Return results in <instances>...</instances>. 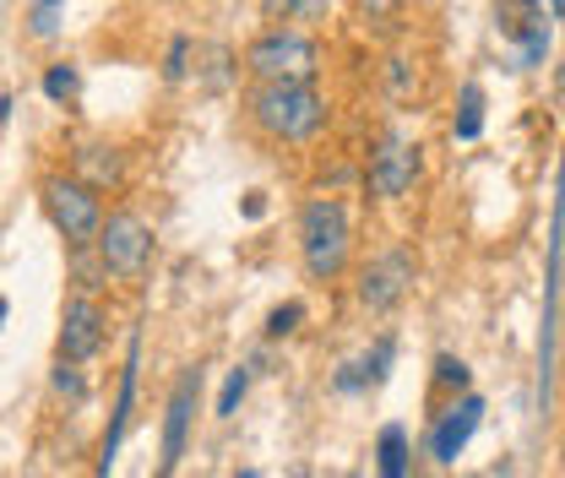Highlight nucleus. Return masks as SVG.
I'll list each match as a JSON object with an SVG mask.
<instances>
[{
  "instance_id": "obj_1",
  "label": "nucleus",
  "mask_w": 565,
  "mask_h": 478,
  "mask_svg": "<svg viewBox=\"0 0 565 478\" xmlns=\"http://www.w3.org/2000/svg\"><path fill=\"white\" fill-rule=\"evenodd\" d=\"M250 120L278 141H310L327 126V98L316 82H262L250 93Z\"/></svg>"
},
{
  "instance_id": "obj_2",
  "label": "nucleus",
  "mask_w": 565,
  "mask_h": 478,
  "mask_svg": "<svg viewBox=\"0 0 565 478\" xmlns=\"http://www.w3.org/2000/svg\"><path fill=\"white\" fill-rule=\"evenodd\" d=\"M349 245H353V229H349L343 202H332V196L305 202V212H299V256H305V273L316 277V283L343 277Z\"/></svg>"
},
{
  "instance_id": "obj_3",
  "label": "nucleus",
  "mask_w": 565,
  "mask_h": 478,
  "mask_svg": "<svg viewBox=\"0 0 565 478\" xmlns=\"http://www.w3.org/2000/svg\"><path fill=\"white\" fill-rule=\"evenodd\" d=\"M93 251H98V267L120 283H137L147 267H152V223L120 206V212H104L98 234H93Z\"/></svg>"
},
{
  "instance_id": "obj_4",
  "label": "nucleus",
  "mask_w": 565,
  "mask_h": 478,
  "mask_svg": "<svg viewBox=\"0 0 565 478\" xmlns=\"http://www.w3.org/2000/svg\"><path fill=\"white\" fill-rule=\"evenodd\" d=\"M245 66H250L256 82H316L321 50H316V39L299 33V28H273V33H262V39L250 44Z\"/></svg>"
},
{
  "instance_id": "obj_5",
  "label": "nucleus",
  "mask_w": 565,
  "mask_h": 478,
  "mask_svg": "<svg viewBox=\"0 0 565 478\" xmlns=\"http://www.w3.org/2000/svg\"><path fill=\"white\" fill-rule=\"evenodd\" d=\"M39 196H44L50 223L66 234V245H93V234H98V223H104V196H98L87 180L50 174V180L39 185Z\"/></svg>"
},
{
  "instance_id": "obj_6",
  "label": "nucleus",
  "mask_w": 565,
  "mask_h": 478,
  "mask_svg": "<svg viewBox=\"0 0 565 478\" xmlns=\"http://www.w3.org/2000/svg\"><path fill=\"white\" fill-rule=\"evenodd\" d=\"M408 283H414V256L408 251H386V256H375L359 273V305L386 316V310H397L408 299Z\"/></svg>"
},
{
  "instance_id": "obj_7",
  "label": "nucleus",
  "mask_w": 565,
  "mask_h": 478,
  "mask_svg": "<svg viewBox=\"0 0 565 478\" xmlns=\"http://www.w3.org/2000/svg\"><path fill=\"white\" fill-rule=\"evenodd\" d=\"M196 392H202V370H185L169 392V413H163V457H158V478H174L185 440H191V418H196Z\"/></svg>"
},
{
  "instance_id": "obj_8",
  "label": "nucleus",
  "mask_w": 565,
  "mask_h": 478,
  "mask_svg": "<svg viewBox=\"0 0 565 478\" xmlns=\"http://www.w3.org/2000/svg\"><path fill=\"white\" fill-rule=\"evenodd\" d=\"M98 348H104V310H98V299L76 294V299H66V310H61V338H55V353L71 359V364H87Z\"/></svg>"
},
{
  "instance_id": "obj_9",
  "label": "nucleus",
  "mask_w": 565,
  "mask_h": 478,
  "mask_svg": "<svg viewBox=\"0 0 565 478\" xmlns=\"http://www.w3.org/2000/svg\"><path fill=\"white\" fill-rule=\"evenodd\" d=\"M419 169H424V158H419V147H414V141L386 137L381 141V152L370 158V191H375V196H386V202H397V196H408V191H414Z\"/></svg>"
},
{
  "instance_id": "obj_10",
  "label": "nucleus",
  "mask_w": 565,
  "mask_h": 478,
  "mask_svg": "<svg viewBox=\"0 0 565 478\" xmlns=\"http://www.w3.org/2000/svg\"><path fill=\"white\" fill-rule=\"evenodd\" d=\"M479 424H484V397H473V392H468L462 403H451V408L440 413V424H435V435H429V457L451 468V463L462 457V446L473 440V429H479Z\"/></svg>"
},
{
  "instance_id": "obj_11",
  "label": "nucleus",
  "mask_w": 565,
  "mask_h": 478,
  "mask_svg": "<svg viewBox=\"0 0 565 478\" xmlns=\"http://www.w3.org/2000/svg\"><path fill=\"white\" fill-rule=\"evenodd\" d=\"M76 180H87L98 196L109 191V185H120L126 180V158H120V147H104V141H87V147H76Z\"/></svg>"
},
{
  "instance_id": "obj_12",
  "label": "nucleus",
  "mask_w": 565,
  "mask_h": 478,
  "mask_svg": "<svg viewBox=\"0 0 565 478\" xmlns=\"http://www.w3.org/2000/svg\"><path fill=\"white\" fill-rule=\"evenodd\" d=\"M392 338H381L370 353H359L353 364H343L338 370V392H359V386H375V381H386V364H392Z\"/></svg>"
},
{
  "instance_id": "obj_13",
  "label": "nucleus",
  "mask_w": 565,
  "mask_h": 478,
  "mask_svg": "<svg viewBox=\"0 0 565 478\" xmlns=\"http://www.w3.org/2000/svg\"><path fill=\"white\" fill-rule=\"evenodd\" d=\"M375 478H408V429L386 424L375 440Z\"/></svg>"
},
{
  "instance_id": "obj_14",
  "label": "nucleus",
  "mask_w": 565,
  "mask_h": 478,
  "mask_svg": "<svg viewBox=\"0 0 565 478\" xmlns=\"http://www.w3.org/2000/svg\"><path fill=\"white\" fill-rule=\"evenodd\" d=\"M479 131H484V87L468 82V87H462V104H457V126H451V137L473 141Z\"/></svg>"
},
{
  "instance_id": "obj_15",
  "label": "nucleus",
  "mask_w": 565,
  "mask_h": 478,
  "mask_svg": "<svg viewBox=\"0 0 565 478\" xmlns=\"http://www.w3.org/2000/svg\"><path fill=\"white\" fill-rule=\"evenodd\" d=\"M76 93H82V71L71 66V61H55V66L44 71V98L50 104L66 109V104H76Z\"/></svg>"
},
{
  "instance_id": "obj_16",
  "label": "nucleus",
  "mask_w": 565,
  "mask_h": 478,
  "mask_svg": "<svg viewBox=\"0 0 565 478\" xmlns=\"http://www.w3.org/2000/svg\"><path fill=\"white\" fill-rule=\"evenodd\" d=\"M61 17H66V0H33L28 6V33L33 39H55L61 33Z\"/></svg>"
},
{
  "instance_id": "obj_17",
  "label": "nucleus",
  "mask_w": 565,
  "mask_h": 478,
  "mask_svg": "<svg viewBox=\"0 0 565 478\" xmlns=\"http://www.w3.org/2000/svg\"><path fill=\"white\" fill-rule=\"evenodd\" d=\"M245 392H250V370L239 364V370H228V381H223V392H217V418H234L239 413V403H245Z\"/></svg>"
},
{
  "instance_id": "obj_18",
  "label": "nucleus",
  "mask_w": 565,
  "mask_h": 478,
  "mask_svg": "<svg viewBox=\"0 0 565 478\" xmlns=\"http://www.w3.org/2000/svg\"><path fill=\"white\" fill-rule=\"evenodd\" d=\"M273 17H294V22H321L332 11V0H267Z\"/></svg>"
},
{
  "instance_id": "obj_19",
  "label": "nucleus",
  "mask_w": 565,
  "mask_h": 478,
  "mask_svg": "<svg viewBox=\"0 0 565 478\" xmlns=\"http://www.w3.org/2000/svg\"><path fill=\"white\" fill-rule=\"evenodd\" d=\"M299 321H305V305H299V299H288V305H278V310L267 316V338L273 342L294 338V332H299Z\"/></svg>"
},
{
  "instance_id": "obj_20",
  "label": "nucleus",
  "mask_w": 565,
  "mask_h": 478,
  "mask_svg": "<svg viewBox=\"0 0 565 478\" xmlns=\"http://www.w3.org/2000/svg\"><path fill=\"white\" fill-rule=\"evenodd\" d=\"M55 392H61L66 403H82V397H87V381H82V370H76L71 359H61V364H55Z\"/></svg>"
},
{
  "instance_id": "obj_21",
  "label": "nucleus",
  "mask_w": 565,
  "mask_h": 478,
  "mask_svg": "<svg viewBox=\"0 0 565 478\" xmlns=\"http://www.w3.org/2000/svg\"><path fill=\"white\" fill-rule=\"evenodd\" d=\"M435 381L462 392V386H468V364H462V359H451V353H440V359H435Z\"/></svg>"
},
{
  "instance_id": "obj_22",
  "label": "nucleus",
  "mask_w": 565,
  "mask_h": 478,
  "mask_svg": "<svg viewBox=\"0 0 565 478\" xmlns=\"http://www.w3.org/2000/svg\"><path fill=\"white\" fill-rule=\"evenodd\" d=\"M185 61H191V39H185V33H180V39H174V44H169V66H163V76H169V82H180V76H185Z\"/></svg>"
},
{
  "instance_id": "obj_23",
  "label": "nucleus",
  "mask_w": 565,
  "mask_h": 478,
  "mask_svg": "<svg viewBox=\"0 0 565 478\" xmlns=\"http://www.w3.org/2000/svg\"><path fill=\"white\" fill-rule=\"evenodd\" d=\"M239 212H245V217H262V212H267V196H262V191H245Z\"/></svg>"
},
{
  "instance_id": "obj_24",
  "label": "nucleus",
  "mask_w": 565,
  "mask_h": 478,
  "mask_svg": "<svg viewBox=\"0 0 565 478\" xmlns=\"http://www.w3.org/2000/svg\"><path fill=\"white\" fill-rule=\"evenodd\" d=\"M6 316H11V299H6V294H0V327H6Z\"/></svg>"
},
{
  "instance_id": "obj_25",
  "label": "nucleus",
  "mask_w": 565,
  "mask_h": 478,
  "mask_svg": "<svg viewBox=\"0 0 565 478\" xmlns=\"http://www.w3.org/2000/svg\"><path fill=\"white\" fill-rule=\"evenodd\" d=\"M550 11H565V0H550Z\"/></svg>"
},
{
  "instance_id": "obj_26",
  "label": "nucleus",
  "mask_w": 565,
  "mask_h": 478,
  "mask_svg": "<svg viewBox=\"0 0 565 478\" xmlns=\"http://www.w3.org/2000/svg\"><path fill=\"white\" fill-rule=\"evenodd\" d=\"M234 478H262V474H250V468H245V474H234Z\"/></svg>"
}]
</instances>
